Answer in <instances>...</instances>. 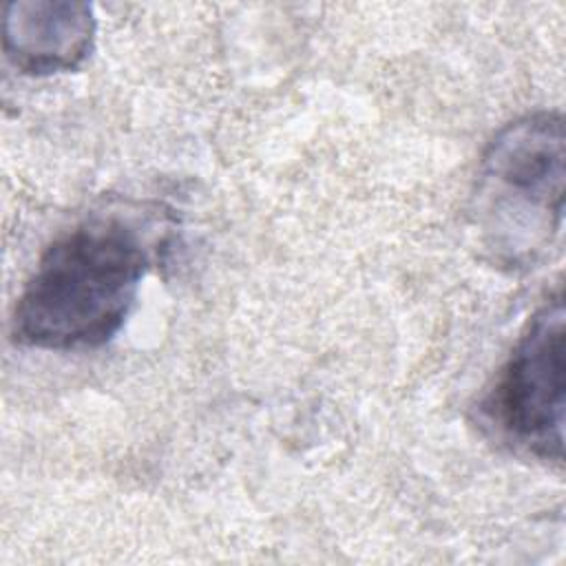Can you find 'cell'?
<instances>
[{
	"mask_svg": "<svg viewBox=\"0 0 566 566\" xmlns=\"http://www.w3.org/2000/svg\"><path fill=\"white\" fill-rule=\"evenodd\" d=\"M150 254L117 217H95L57 237L40 256L13 310L20 345L71 352L108 343L128 318Z\"/></svg>",
	"mask_w": 566,
	"mask_h": 566,
	"instance_id": "6da1fadb",
	"label": "cell"
},
{
	"mask_svg": "<svg viewBox=\"0 0 566 566\" xmlns=\"http://www.w3.org/2000/svg\"><path fill=\"white\" fill-rule=\"evenodd\" d=\"M564 119L542 111L504 126L482 155L475 217L504 265H526L551 245L564 217Z\"/></svg>",
	"mask_w": 566,
	"mask_h": 566,
	"instance_id": "7a4b0ae2",
	"label": "cell"
},
{
	"mask_svg": "<svg viewBox=\"0 0 566 566\" xmlns=\"http://www.w3.org/2000/svg\"><path fill=\"white\" fill-rule=\"evenodd\" d=\"M566 312L557 290L528 321L495 385L482 422L517 453L562 464L566 407Z\"/></svg>",
	"mask_w": 566,
	"mask_h": 566,
	"instance_id": "3957f363",
	"label": "cell"
},
{
	"mask_svg": "<svg viewBox=\"0 0 566 566\" xmlns=\"http://www.w3.org/2000/svg\"><path fill=\"white\" fill-rule=\"evenodd\" d=\"M95 18L84 2L20 0L4 9V53L29 75L77 69L91 53Z\"/></svg>",
	"mask_w": 566,
	"mask_h": 566,
	"instance_id": "277c9868",
	"label": "cell"
}]
</instances>
